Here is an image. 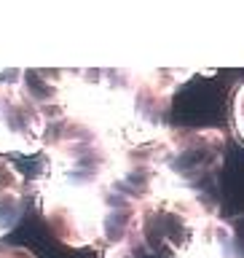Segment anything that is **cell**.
Wrapping results in <instances>:
<instances>
[{"label": "cell", "mask_w": 244, "mask_h": 258, "mask_svg": "<svg viewBox=\"0 0 244 258\" xmlns=\"http://www.w3.org/2000/svg\"><path fill=\"white\" fill-rule=\"evenodd\" d=\"M191 76L172 68L54 70L51 118H72L124 148H140L172 129V97Z\"/></svg>", "instance_id": "1"}, {"label": "cell", "mask_w": 244, "mask_h": 258, "mask_svg": "<svg viewBox=\"0 0 244 258\" xmlns=\"http://www.w3.org/2000/svg\"><path fill=\"white\" fill-rule=\"evenodd\" d=\"M140 153L148 205L158 215V237L169 226L220 215L223 129H169L161 140L140 145Z\"/></svg>", "instance_id": "2"}, {"label": "cell", "mask_w": 244, "mask_h": 258, "mask_svg": "<svg viewBox=\"0 0 244 258\" xmlns=\"http://www.w3.org/2000/svg\"><path fill=\"white\" fill-rule=\"evenodd\" d=\"M48 135V110L32 94L24 70L0 73V156H32L43 151Z\"/></svg>", "instance_id": "3"}, {"label": "cell", "mask_w": 244, "mask_h": 258, "mask_svg": "<svg viewBox=\"0 0 244 258\" xmlns=\"http://www.w3.org/2000/svg\"><path fill=\"white\" fill-rule=\"evenodd\" d=\"M161 239L169 245L175 258H244L236 226L220 215L169 226Z\"/></svg>", "instance_id": "4"}, {"label": "cell", "mask_w": 244, "mask_h": 258, "mask_svg": "<svg viewBox=\"0 0 244 258\" xmlns=\"http://www.w3.org/2000/svg\"><path fill=\"white\" fill-rule=\"evenodd\" d=\"M24 197H27V183L22 172L0 156V237H6L22 221Z\"/></svg>", "instance_id": "5"}, {"label": "cell", "mask_w": 244, "mask_h": 258, "mask_svg": "<svg viewBox=\"0 0 244 258\" xmlns=\"http://www.w3.org/2000/svg\"><path fill=\"white\" fill-rule=\"evenodd\" d=\"M231 113H233V132L236 137L244 143V84L236 89V94H233V105H231Z\"/></svg>", "instance_id": "6"}]
</instances>
